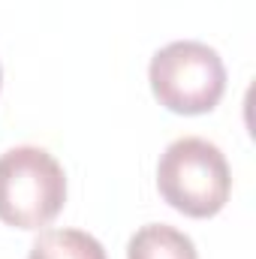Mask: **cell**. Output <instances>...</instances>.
Returning <instances> with one entry per match:
<instances>
[{
	"instance_id": "obj_1",
	"label": "cell",
	"mask_w": 256,
	"mask_h": 259,
	"mask_svg": "<svg viewBox=\"0 0 256 259\" xmlns=\"http://www.w3.org/2000/svg\"><path fill=\"white\" fill-rule=\"evenodd\" d=\"M160 196L187 217H214L232 190V175L223 151L199 136L172 142L157 166Z\"/></svg>"
},
{
	"instance_id": "obj_2",
	"label": "cell",
	"mask_w": 256,
	"mask_h": 259,
	"mask_svg": "<svg viewBox=\"0 0 256 259\" xmlns=\"http://www.w3.org/2000/svg\"><path fill=\"white\" fill-rule=\"evenodd\" d=\"M66 202L64 166L33 145L0 154V220L15 229L49 226Z\"/></svg>"
},
{
	"instance_id": "obj_3",
	"label": "cell",
	"mask_w": 256,
	"mask_h": 259,
	"mask_svg": "<svg viewBox=\"0 0 256 259\" xmlns=\"http://www.w3.org/2000/svg\"><path fill=\"white\" fill-rule=\"evenodd\" d=\"M151 91L175 115H205L226 91V66L220 55L196 39L163 46L148 66Z\"/></svg>"
},
{
	"instance_id": "obj_4",
	"label": "cell",
	"mask_w": 256,
	"mask_h": 259,
	"mask_svg": "<svg viewBox=\"0 0 256 259\" xmlns=\"http://www.w3.org/2000/svg\"><path fill=\"white\" fill-rule=\"evenodd\" d=\"M127 259H199L190 235L166 223L142 226L127 244Z\"/></svg>"
},
{
	"instance_id": "obj_5",
	"label": "cell",
	"mask_w": 256,
	"mask_h": 259,
	"mask_svg": "<svg viewBox=\"0 0 256 259\" xmlns=\"http://www.w3.org/2000/svg\"><path fill=\"white\" fill-rule=\"evenodd\" d=\"M27 259H106L103 244L81 229H46Z\"/></svg>"
},
{
	"instance_id": "obj_6",
	"label": "cell",
	"mask_w": 256,
	"mask_h": 259,
	"mask_svg": "<svg viewBox=\"0 0 256 259\" xmlns=\"http://www.w3.org/2000/svg\"><path fill=\"white\" fill-rule=\"evenodd\" d=\"M0 78H3V72H0Z\"/></svg>"
}]
</instances>
